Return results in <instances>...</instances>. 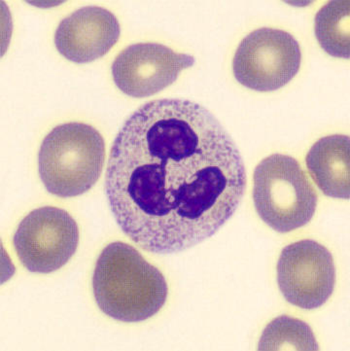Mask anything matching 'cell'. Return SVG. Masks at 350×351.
Wrapping results in <instances>:
<instances>
[{
  "label": "cell",
  "instance_id": "obj_7",
  "mask_svg": "<svg viewBox=\"0 0 350 351\" xmlns=\"http://www.w3.org/2000/svg\"><path fill=\"white\" fill-rule=\"evenodd\" d=\"M277 283L288 303L315 310L330 299L336 285V267L325 246L303 239L289 244L277 262Z\"/></svg>",
  "mask_w": 350,
  "mask_h": 351
},
{
  "label": "cell",
  "instance_id": "obj_1",
  "mask_svg": "<svg viewBox=\"0 0 350 351\" xmlns=\"http://www.w3.org/2000/svg\"><path fill=\"white\" fill-rule=\"evenodd\" d=\"M247 188L242 156L212 112L187 99H157L132 114L109 156L105 192L122 232L166 255L212 238Z\"/></svg>",
  "mask_w": 350,
  "mask_h": 351
},
{
  "label": "cell",
  "instance_id": "obj_10",
  "mask_svg": "<svg viewBox=\"0 0 350 351\" xmlns=\"http://www.w3.org/2000/svg\"><path fill=\"white\" fill-rule=\"evenodd\" d=\"M308 171L327 197L349 199L350 197V138L334 134L322 137L308 151Z\"/></svg>",
  "mask_w": 350,
  "mask_h": 351
},
{
  "label": "cell",
  "instance_id": "obj_11",
  "mask_svg": "<svg viewBox=\"0 0 350 351\" xmlns=\"http://www.w3.org/2000/svg\"><path fill=\"white\" fill-rule=\"evenodd\" d=\"M350 2L333 0L315 16L314 32L321 48L335 58L349 59Z\"/></svg>",
  "mask_w": 350,
  "mask_h": 351
},
{
  "label": "cell",
  "instance_id": "obj_8",
  "mask_svg": "<svg viewBox=\"0 0 350 351\" xmlns=\"http://www.w3.org/2000/svg\"><path fill=\"white\" fill-rule=\"evenodd\" d=\"M193 56L176 53L159 43L133 44L113 62V80L129 97H151L177 80L183 69L193 66Z\"/></svg>",
  "mask_w": 350,
  "mask_h": 351
},
{
  "label": "cell",
  "instance_id": "obj_3",
  "mask_svg": "<svg viewBox=\"0 0 350 351\" xmlns=\"http://www.w3.org/2000/svg\"><path fill=\"white\" fill-rule=\"evenodd\" d=\"M105 161L103 136L92 125L71 122L57 125L42 141L38 171L49 193L80 196L97 182Z\"/></svg>",
  "mask_w": 350,
  "mask_h": 351
},
{
  "label": "cell",
  "instance_id": "obj_5",
  "mask_svg": "<svg viewBox=\"0 0 350 351\" xmlns=\"http://www.w3.org/2000/svg\"><path fill=\"white\" fill-rule=\"evenodd\" d=\"M301 62L302 52L295 37L284 30L262 27L245 36L236 49L234 75L248 89L273 92L295 77Z\"/></svg>",
  "mask_w": 350,
  "mask_h": 351
},
{
  "label": "cell",
  "instance_id": "obj_9",
  "mask_svg": "<svg viewBox=\"0 0 350 351\" xmlns=\"http://www.w3.org/2000/svg\"><path fill=\"white\" fill-rule=\"evenodd\" d=\"M120 34L114 14L103 7H83L62 21L55 30V45L66 60L88 64L108 54Z\"/></svg>",
  "mask_w": 350,
  "mask_h": 351
},
{
  "label": "cell",
  "instance_id": "obj_2",
  "mask_svg": "<svg viewBox=\"0 0 350 351\" xmlns=\"http://www.w3.org/2000/svg\"><path fill=\"white\" fill-rule=\"evenodd\" d=\"M92 291L104 315L118 322H145L166 302L168 283L159 269L129 244L115 241L97 259Z\"/></svg>",
  "mask_w": 350,
  "mask_h": 351
},
{
  "label": "cell",
  "instance_id": "obj_4",
  "mask_svg": "<svg viewBox=\"0 0 350 351\" xmlns=\"http://www.w3.org/2000/svg\"><path fill=\"white\" fill-rule=\"evenodd\" d=\"M253 178L255 208L275 231H295L312 219L318 197L296 159L282 154L268 156L259 162Z\"/></svg>",
  "mask_w": 350,
  "mask_h": 351
},
{
  "label": "cell",
  "instance_id": "obj_12",
  "mask_svg": "<svg viewBox=\"0 0 350 351\" xmlns=\"http://www.w3.org/2000/svg\"><path fill=\"white\" fill-rule=\"evenodd\" d=\"M259 350H319L312 328L307 323L287 315L272 320L260 339Z\"/></svg>",
  "mask_w": 350,
  "mask_h": 351
},
{
  "label": "cell",
  "instance_id": "obj_6",
  "mask_svg": "<svg viewBox=\"0 0 350 351\" xmlns=\"http://www.w3.org/2000/svg\"><path fill=\"white\" fill-rule=\"evenodd\" d=\"M16 254L31 273L50 274L73 257L79 244L75 220L64 209H34L18 224L13 238Z\"/></svg>",
  "mask_w": 350,
  "mask_h": 351
}]
</instances>
